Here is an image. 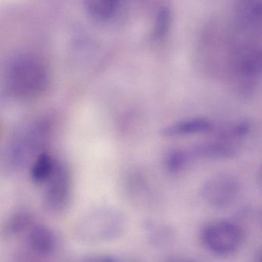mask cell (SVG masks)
Returning a JSON list of instances; mask_svg holds the SVG:
<instances>
[{
	"instance_id": "cell-1",
	"label": "cell",
	"mask_w": 262,
	"mask_h": 262,
	"mask_svg": "<svg viewBox=\"0 0 262 262\" xmlns=\"http://www.w3.org/2000/svg\"><path fill=\"white\" fill-rule=\"evenodd\" d=\"M128 226L126 215L119 208L99 207L82 216L76 226V235L87 244L113 242L122 237Z\"/></svg>"
},
{
	"instance_id": "cell-2",
	"label": "cell",
	"mask_w": 262,
	"mask_h": 262,
	"mask_svg": "<svg viewBox=\"0 0 262 262\" xmlns=\"http://www.w3.org/2000/svg\"><path fill=\"white\" fill-rule=\"evenodd\" d=\"M7 91L19 98H31L40 94L48 84V73L40 59L29 54L13 58L6 70Z\"/></svg>"
},
{
	"instance_id": "cell-3",
	"label": "cell",
	"mask_w": 262,
	"mask_h": 262,
	"mask_svg": "<svg viewBox=\"0 0 262 262\" xmlns=\"http://www.w3.org/2000/svg\"><path fill=\"white\" fill-rule=\"evenodd\" d=\"M244 231L238 224L228 220H217L205 225L202 241L205 248L219 256L234 254L243 243Z\"/></svg>"
},
{
	"instance_id": "cell-4",
	"label": "cell",
	"mask_w": 262,
	"mask_h": 262,
	"mask_svg": "<svg viewBox=\"0 0 262 262\" xmlns=\"http://www.w3.org/2000/svg\"><path fill=\"white\" fill-rule=\"evenodd\" d=\"M240 191L238 181L232 174L219 173L208 178L201 187L204 202L214 209H225L234 204Z\"/></svg>"
},
{
	"instance_id": "cell-5",
	"label": "cell",
	"mask_w": 262,
	"mask_h": 262,
	"mask_svg": "<svg viewBox=\"0 0 262 262\" xmlns=\"http://www.w3.org/2000/svg\"><path fill=\"white\" fill-rule=\"evenodd\" d=\"M71 193V179L67 166L56 163L54 171L47 182L43 205L52 213L62 212L68 205Z\"/></svg>"
},
{
	"instance_id": "cell-6",
	"label": "cell",
	"mask_w": 262,
	"mask_h": 262,
	"mask_svg": "<svg viewBox=\"0 0 262 262\" xmlns=\"http://www.w3.org/2000/svg\"><path fill=\"white\" fill-rule=\"evenodd\" d=\"M27 242L32 251L40 255H47L56 249V237L47 227L36 225L29 231Z\"/></svg>"
},
{
	"instance_id": "cell-7",
	"label": "cell",
	"mask_w": 262,
	"mask_h": 262,
	"mask_svg": "<svg viewBox=\"0 0 262 262\" xmlns=\"http://www.w3.org/2000/svg\"><path fill=\"white\" fill-rule=\"evenodd\" d=\"M191 158L207 159H229L235 156L237 149L234 145L222 142H206L194 145L188 151Z\"/></svg>"
},
{
	"instance_id": "cell-8",
	"label": "cell",
	"mask_w": 262,
	"mask_h": 262,
	"mask_svg": "<svg viewBox=\"0 0 262 262\" xmlns=\"http://www.w3.org/2000/svg\"><path fill=\"white\" fill-rule=\"evenodd\" d=\"M212 130V124L205 119H188L176 122L172 125L165 127L161 130V135L167 137L186 136L195 133H208Z\"/></svg>"
},
{
	"instance_id": "cell-9",
	"label": "cell",
	"mask_w": 262,
	"mask_h": 262,
	"mask_svg": "<svg viewBox=\"0 0 262 262\" xmlns=\"http://www.w3.org/2000/svg\"><path fill=\"white\" fill-rule=\"evenodd\" d=\"M239 74L245 80H253L260 76L261 70V53L259 49H245L237 60Z\"/></svg>"
},
{
	"instance_id": "cell-10",
	"label": "cell",
	"mask_w": 262,
	"mask_h": 262,
	"mask_svg": "<svg viewBox=\"0 0 262 262\" xmlns=\"http://www.w3.org/2000/svg\"><path fill=\"white\" fill-rule=\"evenodd\" d=\"M121 3L113 0H90L85 2V10L93 20L105 23L114 19L119 13Z\"/></svg>"
},
{
	"instance_id": "cell-11",
	"label": "cell",
	"mask_w": 262,
	"mask_h": 262,
	"mask_svg": "<svg viewBox=\"0 0 262 262\" xmlns=\"http://www.w3.org/2000/svg\"><path fill=\"white\" fill-rule=\"evenodd\" d=\"M237 15L239 23L245 28H256L261 24V0H247L239 3Z\"/></svg>"
},
{
	"instance_id": "cell-12",
	"label": "cell",
	"mask_w": 262,
	"mask_h": 262,
	"mask_svg": "<svg viewBox=\"0 0 262 262\" xmlns=\"http://www.w3.org/2000/svg\"><path fill=\"white\" fill-rule=\"evenodd\" d=\"M33 219L30 212L20 210L9 216L0 228V236L10 237L25 231L31 225Z\"/></svg>"
},
{
	"instance_id": "cell-13",
	"label": "cell",
	"mask_w": 262,
	"mask_h": 262,
	"mask_svg": "<svg viewBox=\"0 0 262 262\" xmlns=\"http://www.w3.org/2000/svg\"><path fill=\"white\" fill-rule=\"evenodd\" d=\"M56 163L49 153L42 152L36 156L30 171L33 182L37 185L47 183L54 171Z\"/></svg>"
},
{
	"instance_id": "cell-14",
	"label": "cell",
	"mask_w": 262,
	"mask_h": 262,
	"mask_svg": "<svg viewBox=\"0 0 262 262\" xmlns=\"http://www.w3.org/2000/svg\"><path fill=\"white\" fill-rule=\"evenodd\" d=\"M171 22V12L168 7L159 9L156 13L153 29V37L156 39H162L166 36L169 30Z\"/></svg>"
},
{
	"instance_id": "cell-15",
	"label": "cell",
	"mask_w": 262,
	"mask_h": 262,
	"mask_svg": "<svg viewBox=\"0 0 262 262\" xmlns=\"http://www.w3.org/2000/svg\"><path fill=\"white\" fill-rule=\"evenodd\" d=\"M189 159L188 151L182 149L171 150L165 157V168L169 172H178L184 168Z\"/></svg>"
},
{
	"instance_id": "cell-16",
	"label": "cell",
	"mask_w": 262,
	"mask_h": 262,
	"mask_svg": "<svg viewBox=\"0 0 262 262\" xmlns=\"http://www.w3.org/2000/svg\"><path fill=\"white\" fill-rule=\"evenodd\" d=\"M81 262H141L139 259L128 255L111 254H90Z\"/></svg>"
},
{
	"instance_id": "cell-17",
	"label": "cell",
	"mask_w": 262,
	"mask_h": 262,
	"mask_svg": "<svg viewBox=\"0 0 262 262\" xmlns=\"http://www.w3.org/2000/svg\"><path fill=\"white\" fill-rule=\"evenodd\" d=\"M149 231H151V241L155 243L162 242V241L165 242L168 237L171 236V232L168 228H165L164 226H156L154 225L152 228H150Z\"/></svg>"
},
{
	"instance_id": "cell-18",
	"label": "cell",
	"mask_w": 262,
	"mask_h": 262,
	"mask_svg": "<svg viewBox=\"0 0 262 262\" xmlns=\"http://www.w3.org/2000/svg\"><path fill=\"white\" fill-rule=\"evenodd\" d=\"M168 262H196L194 260H189L187 258H173L171 259Z\"/></svg>"
},
{
	"instance_id": "cell-19",
	"label": "cell",
	"mask_w": 262,
	"mask_h": 262,
	"mask_svg": "<svg viewBox=\"0 0 262 262\" xmlns=\"http://www.w3.org/2000/svg\"><path fill=\"white\" fill-rule=\"evenodd\" d=\"M257 262H260V261H257Z\"/></svg>"
}]
</instances>
